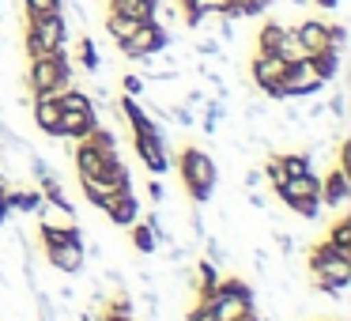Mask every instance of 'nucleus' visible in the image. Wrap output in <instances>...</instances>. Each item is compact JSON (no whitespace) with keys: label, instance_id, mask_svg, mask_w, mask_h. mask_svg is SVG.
<instances>
[{"label":"nucleus","instance_id":"obj_8","mask_svg":"<svg viewBox=\"0 0 351 321\" xmlns=\"http://www.w3.org/2000/svg\"><path fill=\"white\" fill-rule=\"evenodd\" d=\"M283 72H287V61H280L276 54H257V57H253V64H250L253 87H257V91H265L268 99H283V91H280Z\"/></svg>","mask_w":351,"mask_h":321},{"label":"nucleus","instance_id":"obj_24","mask_svg":"<svg viewBox=\"0 0 351 321\" xmlns=\"http://www.w3.org/2000/svg\"><path fill=\"white\" fill-rule=\"evenodd\" d=\"M64 8V0H23L27 16H53V12Z\"/></svg>","mask_w":351,"mask_h":321},{"label":"nucleus","instance_id":"obj_4","mask_svg":"<svg viewBox=\"0 0 351 321\" xmlns=\"http://www.w3.org/2000/svg\"><path fill=\"white\" fill-rule=\"evenodd\" d=\"M167 46H174V34L159 23V19H147V23L136 27L132 38L121 42V57L136 61V57H152V54H167Z\"/></svg>","mask_w":351,"mask_h":321},{"label":"nucleus","instance_id":"obj_9","mask_svg":"<svg viewBox=\"0 0 351 321\" xmlns=\"http://www.w3.org/2000/svg\"><path fill=\"white\" fill-rule=\"evenodd\" d=\"M102 212L110 215L114 227H132V223L140 219V200H136V193H132V189H121V193H114V197H106Z\"/></svg>","mask_w":351,"mask_h":321},{"label":"nucleus","instance_id":"obj_33","mask_svg":"<svg viewBox=\"0 0 351 321\" xmlns=\"http://www.w3.org/2000/svg\"><path fill=\"white\" fill-rule=\"evenodd\" d=\"M250 204H253V208H261V212H265V208H268V200L261 197V193H250Z\"/></svg>","mask_w":351,"mask_h":321},{"label":"nucleus","instance_id":"obj_17","mask_svg":"<svg viewBox=\"0 0 351 321\" xmlns=\"http://www.w3.org/2000/svg\"><path fill=\"white\" fill-rule=\"evenodd\" d=\"M102 27H106V34L121 46L125 38H132L136 34V27H140V19H129V16H121V12H106V19H102Z\"/></svg>","mask_w":351,"mask_h":321},{"label":"nucleus","instance_id":"obj_7","mask_svg":"<svg viewBox=\"0 0 351 321\" xmlns=\"http://www.w3.org/2000/svg\"><path fill=\"white\" fill-rule=\"evenodd\" d=\"M132 140H136V155H140V163H144L147 170H152L155 178L159 174H167L170 170V159H167V140H162V129L155 125V129H144V132H132Z\"/></svg>","mask_w":351,"mask_h":321},{"label":"nucleus","instance_id":"obj_1","mask_svg":"<svg viewBox=\"0 0 351 321\" xmlns=\"http://www.w3.org/2000/svg\"><path fill=\"white\" fill-rule=\"evenodd\" d=\"M310 276L313 287L325 291L328 298H343V287L351 283V253L321 242L310 250Z\"/></svg>","mask_w":351,"mask_h":321},{"label":"nucleus","instance_id":"obj_27","mask_svg":"<svg viewBox=\"0 0 351 321\" xmlns=\"http://www.w3.org/2000/svg\"><path fill=\"white\" fill-rule=\"evenodd\" d=\"M197 54H200V57H215V61H223V42H219V38H200V42H197Z\"/></svg>","mask_w":351,"mask_h":321},{"label":"nucleus","instance_id":"obj_19","mask_svg":"<svg viewBox=\"0 0 351 321\" xmlns=\"http://www.w3.org/2000/svg\"><path fill=\"white\" fill-rule=\"evenodd\" d=\"M283 208L295 212V215H302V219H317V215L325 212V204H321L317 197H291V200H283Z\"/></svg>","mask_w":351,"mask_h":321},{"label":"nucleus","instance_id":"obj_34","mask_svg":"<svg viewBox=\"0 0 351 321\" xmlns=\"http://www.w3.org/2000/svg\"><path fill=\"white\" fill-rule=\"evenodd\" d=\"M4 219H8V200H4V189H0V227H4Z\"/></svg>","mask_w":351,"mask_h":321},{"label":"nucleus","instance_id":"obj_22","mask_svg":"<svg viewBox=\"0 0 351 321\" xmlns=\"http://www.w3.org/2000/svg\"><path fill=\"white\" fill-rule=\"evenodd\" d=\"M276 159H280V167H283V174H287V178L313 170V163H310V155H306V152H283V155H276Z\"/></svg>","mask_w":351,"mask_h":321},{"label":"nucleus","instance_id":"obj_23","mask_svg":"<svg viewBox=\"0 0 351 321\" xmlns=\"http://www.w3.org/2000/svg\"><path fill=\"white\" fill-rule=\"evenodd\" d=\"M325 242L336 246V250H343V253H351V219H348V215H340V219L332 223V230H328Z\"/></svg>","mask_w":351,"mask_h":321},{"label":"nucleus","instance_id":"obj_13","mask_svg":"<svg viewBox=\"0 0 351 321\" xmlns=\"http://www.w3.org/2000/svg\"><path fill=\"white\" fill-rule=\"evenodd\" d=\"M99 125V114H80V110H61V125H57V136L61 140H84L87 132ZM53 136V140H57Z\"/></svg>","mask_w":351,"mask_h":321},{"label":"nucleus","instance_id":"obj_11","mask_svg":"<svg viewBox=\"0 0 351 321\" xmlns=\"http://www.w3.org/2000/svg\"><path fill=\"white\" fill-rule=\"evenodd\" d=\"M84 242H69V246H46V261L49 268H57V272L72 276V272H84Z\"/></svg>","mask_w":351,"mask_h":321},{"label":"nucleus","instance_id":"obj_20","mask_svg":"<svg viewBox=\"0 0 351 321\" xmlns=\"http://www.w3.org/2000/svg\"><path fill=\"white\" fill-rule=\"evenodd\" d=\"M283 34V23L280 19H268V23H261L257 31V54H276V42H280Z\"/></svg>","mask_w":351,"mask_h":321},{"label":"nucleus","instance_id":"obj_15","mask_svg":"<svg viewBox=\"0 0 351 321\" xmlns=\"http://www.w3.org/2000/svg\"><path fill=\"white\" fill-rule=\"evenodd\" d=\"M298 31V38H302V46H306V54H321V49H332L328 46V23L325 19H302V23L295 27Z\"/></svg>","mask_w":351,"mask_h":321},{"label":"nucleus","instance_id":"obj_3","mask_svg":"<svg viewBox=\"0 0 351 321\" xmlns=\"http://www.w3.org/2000/svg\"><path fill=\"white\" fill-rule=\"evenodd\" d=\"M27 84H31V99H34V95H49V99H57L64 87H72V61H69V54L57 49V54L34 57V61L27 64Z\"/></svg>","mask_w":351,"mask_h":321},{"label":"nucleus","instance_id":"obj_18","mask_svg":"<svg viewBox=\"0 0 351 321\" xmlns=\"http://www.w3.org/2000/svg\"><path fill=\"white\" fill-rule=\"evenodd\" d=\"M340 57L343 54H336V49H321V54L310 57L313 69L321 72V80H325V84H332V80H336V72H340Z\"/></svg>","mask_w":351,"mask_h":321},{"label":"nucleus","instance_id":"obj_25","mask_svg":"<svg viewBox=\"0 0 351 321\" xmlns=\"http://www.w3.org/2000/svg\"><path fill=\"white\" fill-rule=\"evenodd\" d=\"M80 64H84L87 72H99V49H95V38H80Z\"/></svg>","mask_w":351,"mask_h":321},{"label":"nucleus","instance_id":"obj_5","mask_svg":"<svg viewBox=\"0 0 351 321\" xmlns=\"http://www.w3.org/2000/svg\"><path fill=\"white\" fill-rule=\"evenodd\" d=\"M27 38H34L46 54H57L69 42V23H64L61 12H53V16H27Z\"/></svg>","mask_w":351,"mask_h":321},{"label":"nucleus","instance_id":"obj_10","mask_svg":"<svg viewBox=\"0 0 351 321\" xmlns=\"http://www.w3.org/2000/svg\"><path fill=\"white\" fill-rule=\"evenodd\" d=\"M348 200H351L348 170H340V167L325 170V178H321V204H325V208H343Z\"/></svg>","mask_w":351,"mask_h":321},{"label":"nucleus","instance_id":"obj_2","mask_svg":"<svg viewBox=\"0 0 351 321\" xmlns=\"http://www.w3.org/2000/svg\"><path fill=\"white\" fill-rule=\"evenodd\" d=\"M178 170H182V185L197 204H208L215 193V182H219V170H215V159L200 147H185L178 155Z\"/></svg>","mask_w":351,"mask_h":321},{"label":"nucleus","instance_id":"obj_14","mask_svg":"<svg viewBox=\"0 0 351 321\" xmlns=\"http://www.w3.org/2000/svg\"><path fill=\"white\" fill-rule=\"evenodd\" d=\"M31 114H34V125H38L46 136H57V125H61V102L49 99V95H34Z\"/></svg>","mask_w":351,"mask_h":321},{"label":"nucleus","instance_id":"obj_29","mask_svg":"<svg viewBox=\"0 0 351 321\" xmlns=\"http://www.w3.org/2000/svg\"><path fill=\"white\" fill-rule=\"evenodd\" d=\"M343 106H348V99H343V91H336V95H332V102L325 106V114H332L336 121H343V114H348Z\"/></svg>","mask_w":351,"mask_h":321},{"label":"nucleus","instance_id":"obj_30","mask_svg":"<svg viewBox=\"0 0 351 321\" xmlns=\"http://www.w3.org/2000/svg\"><path fill=\"white\" fill-rule=\"evenodd\" d=\"M147 197H152L155 204H162V200H167V189H162L159 182H152V185H147Z\"/></svg>","mask_w":351,"mask_h":321},{"label":"nucleus","instance_id":"obj_28","mask_svg":"<svg viewBox=\"0 0 351 321\" xmlns=\"http://www.w3.org/2000/svg\"><path fill=\"white\" fill-rule=\"evenodd\" d=\"M185 321H212V298H200V302L185 313Z\"/></svg>","mask_w":351,"mask_h":321},{"label":"nucleus","instance_id":"obj_31","mask_svg":"<svg viewBox=\"0 0 351 321\" xmlns=\"http://www.w3.org/2000/svg\"><path fill=\"white\" fill-rule=\"evenodd\" d=\"M313 8H321V12H332V8H340L343 0H310Z\"/></svg>","mask_w":351,"mask_h":321},{"label":"nucleus","instance_id":"obj_32","mask_svg":"<svg viewBox=\"0 0 351 321\" xmlns=\"http://www.w3.org/2000/svg\"><path fill=\"white\" fill-rule=\"evenodd\" d=\"M261 182H265V174H261V170H250V174H245V185H250V189H253V185H261Z\"/></svg>","mask_w":351,"mask_h":321},{"label":"nucleus","instance_id":"obj_12","mask_svg":"<svg viewBox=\"0 0 351 321\" xmlns=\"http://www.w3.org/2000/svg\"><path fill=\"white\" fill-rule=\"evenodd\" d=\"M72 167H76V178H99L102 170H106V155L99 152L95 144H87V140H76V147H72Z\"/></svg>","mask_w":351,"mask_h":321},{"label":"nucleus","instance_id":"obj_21","mask_svg":"<svg viewBox=\"0 0 351 321\" xmlns=\"http://www.w3.org/2000/svg\"><path fill=\"white\" fill-rule=\"evenodd\" d=\"M129 230H132V235H129V238H132V246H136L140 253H155V250H159V238H155V230L147 227L144 219H136Z\"/></svg>","mask_w":351,"mask_h":321},{"label":"nucleus","instance_id":"obj_6","mask_svg":"<svg viewBox=\"0 0 351 321\" xmlns=\"http://www.w3.org/2000/svg\"><path fill=\"white\" fill-rule=\"evenodd\" d=\"M321 87H325V80H321L317 69H313L310 57L287 64V72H283V80H280L283 99H302V95H313V91H321Z\"/></svg>","mask_w":351,"mask_h":321},{"label":"nucleus","instance_id":"obj_16","mask_svg":"<svg viewBox=\"0 0 351 321\" xmlns=\"http://www.w3.org/2000/svg\"><path fill=\"white\" fill-rule=\"evenodd\" d=\"M276 57L280 61H287V64H295V61H306V46H302V38H298V31L295 27H283V34H280V42H276Z\"/></svg>","mask_w":351,"mask_h":321},{"label":"nucleus","instance_id":"obj_35","mask_svg":"<svg viewBox=\"0 0 351 321\" xmlns=\"http://www.w3.org/2000/svg\"><path fill=\"white\" fill-rule=\"evenodd\" d=\"M238 321H261V318H257V310H253V313H245V318H238Z\"/></svg>","mask_w":351,"mask_h":321},{"label":"nucleus","instance_id":"obj_26","mask_svg":"<svg viewBox=\"0 0 351 321\" xmlns=\"http://www.w3.org/2000/svg\"><path fill=\"white\" fill-rule=\"evenodd\" d=\"M121 87H125V95L140 99V95L147 91V80H144V76H136V72H129V76H121Z\"/></svg>","mask_w":351,"mask_h":321}]
</instances>
